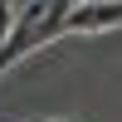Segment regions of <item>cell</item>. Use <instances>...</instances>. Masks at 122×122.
<instances>
[{"label":"cell","instance_id":"6da1fadb","mask_svg":"<svg viewBox=\"0 0 122 122\" xmlns=\"http://www.w3.org/2000/svg\"><path fill=\"white\" fill-rule=\"evenodd\" d=\"M117 25H122V0L117 5L88 0V5H78L73 15L64 20V34H103V29H117Z\"/></svg>","mask_w":122,"mask_h":122},{"label":"cell","instance_id":"7a4b0ae2","mask_svg":"<svg viewBox=\"0 0 122 122\" xmlns=\"http://www.w3.org/2000/svg\"><path fill=\"white\" fill-rule=\"evenodd\" d=\"M20 5H29V0H15V10H20Z\"/></svg>","mask_w":122,"mask_h":122},{"label":"cell","instance_id":"3957f363","mask_svg":"<svg viewBox=\"0 0 122 122\" xmlns=\"http://www.w3.org/2000/svg\"><path fill=\"white\" fill-rule=\"evenodd\" d=\"M103 5H117V0H103Z\"/></svg>","mask_w":122,"mask_h":122}]
</instances>
